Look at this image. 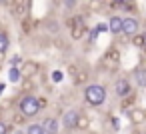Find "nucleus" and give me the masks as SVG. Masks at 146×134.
Listing matches in <instances>:
<instances>
[{
  "instance_id": "21",
  "label": "nucleus",
  "mask_w": 146,
  "mask_h": 134,
  "mask_svg": "<svg viewBox=\"0 0 146 134\" xmlns=\"http://www.w3.org/2000/svg\"><path fill=\"white\" fill-rule=\"evenodd\" d=\"M22 62H24V60H22L18 54H14V56L10 58V66H12V68H20V66H22Z\"/></svg>"
},
{
  "instance_id": "20",
  "label": "nucleus",
  "mask_w": 146,
  "mask_h": 134,
  "mask_svg": "<svg viewBox=\"0 0 146 134\" xmlns=\"http://www.w3.org/2000/svg\"><path fill=\"white\" fill-rule=\"evenodd\" d=\"M20 82H22V90H24L26 94H30V90L34 88V82H32V80H26V78H22Z\"/></svg>"
},
{
  "instance_id": "4",
  "label": "nucleus",
  "mask_w": 146,
  "mask_h": 134,
  "mask_svg": "<svg viewBox=\"0 0 146 134\" xmlns=\"http://www.w3.org/2000/svg\"><path fill=\"white\" fill-rule=\"evenodd\" d=\"M86 32H88V26H86L84 18H80V16L72 18V26H70V36H72V40H80V38H84Z\"/></svg>"
},
{
  "instance_id": "12",
  "label": "nucleus",
  "mask_w": 146,
  "mask_h": 134,
  "mask_svg": "<svg viewBox=\"0 0 146 134\" xmlns=\"http://www.w3.org/2000/svg\"><path fill=\"white\" fill-rule=\"evenodd\" d=\"M8 48H10V36H8V32L0 30V56L6 54Z\"/></svg>"
},
{
  "instance_id": "7",
  "label": "nucleus",
  "mask_w": 146,
  "mask_h": 134,
  "mask_svg": "<svg viewBox=\"0 0 146 134\" xmlns=\"http://www.w3.org/2000/svg\"><path fill=\"white\" fill-rule=\"evenodd\" d=\"M76 120H78V110H74V108H70V110H66L64 114H62V120H60V124L64 126V130H76Z\"/></svg>"
},
{
  "instance_id": "27",
  "label": "nucleus",
  "mask_w": 146,
  "mask_h": 134,
  "mask_svg": "<svg viewBox=\"0 0 146 134\" xmlns=\"http://www.w3.org/2000/svg\"><path fill=\"white\" fill-rule=\"evenodd\" d=\"M14 124H18V126H20V124H26V118H24V116L18 112V114L14 116Z\"/></svg>"
},
{
  "instance_id": "24",
  "label": "nucleus",
  "mask_w": 146,
  "mask_h": 134,
  "mask_svg": "<svg viewBox=\"0 0 146 134\" xmlns=\"http://www.w3.org/2000/svg\"><path fill=\"white\" fill-rule=\"evenodd\" d=\"M0 134H10V126L4 120H0Z\"/></svg>"
},
{
  "instance_id": "16",
  "label": "nucleus",
  "mask_w": 146,
  "mask_h": 134,
  "mask_svg": "<svg viewBox=\"0 0 146 134\" xmlns=\"http://www.w3.org/2000/svg\"><path fill=\"white\" fill-rule=\"evenodd\" d=\"M88 126H90V118H88V116L78 114V120H76V130H88Z\"/></svg>"
},
{
  "instance_id": "10",
  "label": "nucleus",
  "mask_w": 146,
  "mask_h": 134,
  "mask_svg": "<svg viewBox=\"0 0 146 134\" xmlns=\"http://www.w3.org/2000/svg\"><path fill=\"white\" fill-rule=\"evenodd\" d=\"M106 26H108V32H110V34H114V36L122 34V16H118V14H112V16L108 18Z\"/></svg>"
},
{
  "instance_id": "22",
  "label": "nucleus",
  "mask_w": 146,
  "mask_h": 134,
  "mask_svg": "<svg viewBox=\"0 0 146 134\" xmlns=\"http://www.w3.org/2000/svg\"><path fill=\"white\" fill-rule=\"evenodd\" d=\"M94 32H96V34H104V32H108V26H106V22H98V24L94 26Z\"/></svg>"
},
{
  "instance_id": "2",
  "label": "nucleus",
  "mask_w": 146,
  "mask_h": 134,
  "mask_svg": "<svg viewBox=\"0 0 146 134\" xmlns=\"http://www.w3.org/2000/svg\"><path fill=\"white\" fill-rule=\"evenodd\" d=\"M18 112L24 116V118H32L40 112V104H38V98L34 94H24L20 100H18Z\"/></svg>"
},
{
  "instance_id": "5",
  "label": "nucleus",
  "mask_w": 146,
  "mask_h": 134,
  "mask_svg": "<svg viewBox=\"0 0 146 134\" xmlns=\"http://www.w3.org/2000/svg\"><path fill=\"white\" fill-rule=\"evenodd\" d=\"M134 90H132V84H130V80H126V78H118L116 82H114V94L118 96V98H126V96H130Z\"/></svg>"
},
{
  "instance_id": "13",
  "label": "nucleus",
  "mask_w": 146,
  "mask_h": 134,
  "mask_svg": "<svg viewBox=\"0 0 146 134\" xmlns=\"http://www.w3.org/2000/svg\"><path fill=\"white\" fill-rule=\"evenodd\" d=\"M22 76H20V68H8V82L10 84H20Z\"/></svg>"
},
{
  "instance_id": "8",
  "label": "nucleus",
  "mask_w": 146,
  "mask_h": 134,
  "mask_svg": "<svg viewBox=\"0 0 146 134\" xmlns=\"http://www.w3.org/2000/svg\"><path fill=\"white\" fill-rule=\"evenodd\" d=\"M126 114H128V120L132 122V126L146 124V110L144 108H130V110H126Z\"/></svg>"
},
{
  "instance_id": "32",
  "label": "nucleus",
  "mask_w": 146,
  "mask_h": 134,
  "mask_svg": "<svg viewBox=\"0 0 146 134\" xmlns=\"http://www.w3.org/2000/svg\"><path fill=\"white\" fill-rule=\"evenodd\" d=\"M14 134H24V130H16V132H14Z\"/></svg>"
},
{
  "instance_id": "29",
  "label": "nucleus",
  "mask_w": 146,
  "mask_h": 134,
  "mask_svg": "<svg viewBox=\"0 0 146 134\" xmlns=\"http://www.w3.org/2000/svg\"><path fill=\"white\" fill-rule=\"evenodd\" d=\"M104 4L102 2H90V8H92V12H98V8H102Z\"/></svg>"
},
{
  "instance_id": "9",
  "label": "nucleus",
  "mask_w": 146,
  "mask_h": 134,
  "mask_svg": "<svg viewBox=\"0 0 146 134\" xmlns=\"http://www.w3.org/2000/svg\"><path fill=\"white\" fill-rule=\"evenodd\" d=\"M40 126L44 128V134H58L60 132V120L56 116H46L40 122Z\"/></svg>"
},
{
  "instance_id": "11",
  "label": "nucleus",
  "mask_w": 146,
  "mask_h": 134,
  "mask_svg": "<svg viewBox=\"0 0 146 134\" xmlns=\"http://www.w3.org/2000/svg\"><path fill=\"white\" fill-rule=\"evenodd\" d=\"M134 82L140 86V88H146V68H136L134 70Z\"/></svg>"
},
{
  "instance_id": "25",
  "label": "nucleus",
  "mask_w": 146,
  "mask_h": 134,
  "mask_svg": "<svg viewBox=\"0 0 146 134\" xmlns=\"http://www.w3.org/2000/svg\"><path fill=\"white\" fill-rule=\"evenodd\" d=\"M76 4H78L76 0H64V2H62V6L68 8V10H70V8H76Z\"/></svg>"
},
{
  "instance_id": "6",
  "label": "nucleus",
  "mask_w": 146,
  "mask_h": 134,
  "mask_svg": "<svg viewBox=\"0 0 146 134\" xmlns=\"http://www.w3.org/2000/svg\"><path fill=\"white\" fill-rule=\"evenodd\" d=\"M38 72H40V64L34 62V60H24L22 66H20V76L26 78V80H30V78L36 76Z\"/></svg>"
},
{
  "instance_id": "26",
  "label": "nucleus",
  "mask_w": 146,
  "mask_h": 134,
  "mask_svg": "<svg viewBox=\"0 0 146 134\" xmlns=\"http://www.w3.org/2000/svg\"><path fill=\"white\" fill-rule=\"evenodd\" d=\"M74 80H76V84H84V80H86V74H84V72H78V74L74 76Z\"/></svg>"
},
{
  "instance_id": "14",
  "label": "nucleus",
  "mask_w": 146,
  "mask_h": 134,
  "mask_svg": "<svg viewBox=\"0 0 146 134\" xmlns=\"http://www.w3.org/2000/svg\"><path fill=\"white\" fill-rule=\"evenodd\" d=\"M28 6H30V2H14V4H12V8H14L12 12H14L16 16H24V14L28 12V10H26Z\"/></svg>"
},
{
  "instance_id": "18",
  "label": "nucleus",
  "mask_w": 146,
  "mask_h": 134,
  "mask_svg": "<svg viewBox=\"0 0 146 134\" xmlns=\"http://www.w3.org/2000/svg\"><path fill=\"white\" fill-rule=\"evenodd\" d=\"M24 134H44V128L40 126V122H34V124H28Z\"/></svg>"
},
{
  "instance_id": "28",
  "label": "nucleus",
  "mask_w": 146,
  "mask_h": 134,
  "mask_svg": "<svg viewBox=\"0 0 146 134\" xmlns=\"http://www.w3.org/2000/svg\"><path fill=\"white\" fill-rule=\"evenodd\" d=\"M110 122H112V128H114V130H120V118L112 116V118H110Z\"/></svg>"
},
{
  "instance_id": "23",
  "label": "nucleus",
  "mask_w": 146,
  "mask_h": 134,
  "mask_svg": "<svg viewBox=\"0 0 146 134\" xmlns=\"http://www.w3.org/2000/svg\"><path fill=\"white\" fill-rule=\"evenodd\" d=\"M62 80H64L62 70H54V72H52V82H54V84H58V82H62Z\"/></svg>"
},
{
  "instance_id": "17",
  "label": "nucleus",
  "mask_w": 146,
  "mask_h": 134,
  "mask_svg": "<svg viewBox=\"0 0 146 134\" xmlns=\"http://www.w3.org/2000/svg\"><path fill=\"white\" fill-rule=\"evenodd\" d=\"M120 8H122L124 12L132 14V12H136V10H138V4H136V2H126V0H120Z\"/></svg>"
},
{
  "instance_id": "1",
  "label": "nucleus",
  "mask_w": 146,
  "mask_h": 134,
  "mask_svg": "<svg viewBox=\"0 0 146 134\" xmlns=\"http://www.w3.org/2000/svg\"><path fill=\"white\" fill-rule=\"evenodd\" d=\"M106 98H108V90H106L104 84L92 82V84H86V86H84V102L90 104L92 108L102 106V104L106 102Z\"/></svg>"
},
{
  "instance_id": "3",
  "label": "nucleus",
  "mask_w": 146,
  "mask_h": 134,
  "mask_svg": "<svg viewBox=\"0 0 146 134\" xmlns=\"http://www.w3.org/2000/svg\"><path fill=\"white\" fill-rule=\"evenodd\" d=\"M122 34L128 38L140 34V20L136 16H124L122 18Z\"/></svg>"
},
{
  "instance_id": "15",
  "label": "nucleus",
  "mask_w": 146,
  "mask_h": 134,
  "mask_svg": "<svg viewBox=\"0 0 146 134\" xmlns=\"http://www.w3.org/2000/svg\"><path fill=\"white\" fill-rule=\"evenodd\" d=\"M104 60H106V62H112V64L116 66V64L120 62V52L112 48V50H108V52H106V56H104Z\"/></svg>"
},
{
  "instance_id": "19",
  "label": "nucleus",
  "mask_w": 146,
  "mask_h": 134,
  "mask_svg": "<svg viewBox=\"0 0 146 134\" xmlns=\"http://www.w3.org/2000/svg\"><path fill=\"white\" fill-rule=\"evenodd\" d=\"M130 40H132V44H134L136 48H144V36H142V34H136V36H132Z\"/></svg>"
},
{
  "instance_id": "31",
  "label": "nucleus",
  "mask_w": 146,
  "mask_h": 134,
  "mask_svg": "<svg viewBox=\"0 0 146 134\" xmlns=\"http://www.w3.org/2000/svg\"><path fill=\"white\" fill-rule=\"evenodd\" d=\"M4 88H6V82H0V96L4 94Z\"/></svg>"
},
{
  "instance_id": "30",
  "label": "nucleus",
  "mask_w": 146,
  "mask_h": 134,
  "mask_svg": "<svg viewBox=\"0 0 146 134\" xmlns=\"http://www.w3.org/2000/svg\"><path fill=\"white\" fill-rule=\"evenodd\" d=\"M68 74H70V76H76V74H78L76 66H68Z\"/></svg>"
}]
</instances>
